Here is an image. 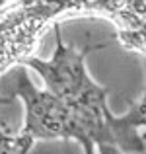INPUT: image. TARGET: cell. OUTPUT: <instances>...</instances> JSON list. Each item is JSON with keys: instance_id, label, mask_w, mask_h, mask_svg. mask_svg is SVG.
<instances>
[]
</instances>
